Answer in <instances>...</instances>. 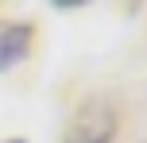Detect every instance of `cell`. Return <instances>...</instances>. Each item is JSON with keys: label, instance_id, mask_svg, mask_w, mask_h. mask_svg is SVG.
I'll return each mask as SVG.
<instances>
[{"label": "cell", "instance_id": "obj_2", "mask_svg": "<svg viewBox=\"0 0 147 143\" xmlns=\"http://www.w3.org/2000/svg\"><path fill=\"white\" fill-rule=\"evenodd\" d=\"M51 4H58V8H81V4H89V0H51Z\"/></svg>", "mask_w": 147, "mask_h": 143}, {"label": "cell", "instance_id": "obj_3", "mask_svg": "<svg viewBox=\"0 0 147 143\" xmlns=\"http://www.w3.org/2000/svg\"><path fill=\"white\" fill-rule=\"evenodd\" d=\"M12 143H20V139H12Z\"/></svg>", "mask_w": 147, "mask_h": 143}, {"label": "cell", "instance_id": "obj_1", "mask_svg": "<svg viewBox=\"0 0 147 143\" xmlns=\"http://www.w3.org/2000/svg\"><path fill=\"white\" fill-rule=\"evenodd\" d=\"M31 35H35V31H31L27 23H8V27H0V70H12L16 62L31 50Z\"/></svg>", "mask_w": 147, "mask_h": 143}]
</instances>
